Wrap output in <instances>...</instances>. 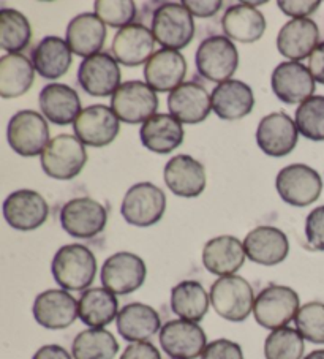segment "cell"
Returning <instances> with one entry per match:
<instances>
[{"instance_id": "1", "label": "cell", "mask_w": 324, "mask_h": 359, "mask_svg": "<svg viewBox=\"0 0 324 359\" xmlns=\"http://www.w3.org/2000/svg\"><path fill=\"white\" fill-rule=\"evenodd\" d=\"M54 280L67 292H86L97 274V259L90 249L68 244L55 252L51 263Z\"/></svg>"}, {"instance_id": "2", "label": "cell", "mask_w": 324, "mask_h": 359, "mask_svg": "<svg viewBox=\"0 0 324 359\" xmlns=\"http://www.w3.org/2000/svg\"><path fill=\"white\" fill-rule=\"evenodd\" d=\"M209 296L214 311L233 323L247 320L257 301L252 285L241 276L220 277L212 283Z\"/></svg>"}, {"instance_id": "3", "label": "cell", "mask_w": 324, "mask_h": 359, "mask_svg": "<svg viewBox=\"0 0 324 359\" xmlns=\"http://www.w3.org/2000/svg\"><path fill=\"white\" fill-rule=\"evenodd\" d=\"M301 299L295 290L285 285H269L257 296L253 317L259 326L276 331L296 320Z\"/></svg>"}, {"instance_id": "4", "label": "cell", "mask_w": 324, "mask_h": 359, "mask_svg": "<svg viewBox=\"0 0 324 359\" xmlns=\"http://www.w3.org/2000/svg\"><path fill=\"white\" fill-rule=\"evenodd\" d=\"M87 152L83 142L73 135H59L49 141L41 154V168L49 177L70 181L83 171Z\"/></svg>"}, {"instance_id": "5", "label": "cell", "mask_w": 324, "mask_h": 359, "mask_svg": "<svg viewBox=\"0 0 324 359\" xmlns=\"http://www.w3.org/2000/svg\"><path fill=\"white\" fill-rule=\"evenodd\" d=\"M152 34L165 49H184L195 35L193 15L182 4H165L152 16Z\"/></svg>"}, {"instance_id": "6", "label": "cell", "mask_w": 324, "mask_h": 359, "mask_svg": "<svg viewBox=\"0 0 324 359\" xmlns=\"http://www.w3.org/2000/svg\"><path fill=\"white\" fill-rule=\"evenodd\" d=\"M166 210V195L157 185L140 182L127 190L122 201V217L133 226L158 224Z\"/></svg>"}, {"instance_id": "7", "label": "cell", "mask_w": 324, "mask_h": 359, "mask_svg": "<svg viewBox=\"0 0 324 359\" xmlns=\"http://www.w3.org/2000/svg\"><path fill=\"white\" fill-rule=\"evenodd\" d=\"M239 65L238 49L228 36L215 35L205 39L196 51L199 75L214 83L229 81Z\"/></svg>"}, {"instance_id": "8", "label": "cell", "mask_w": 324, "mask_h": 359, "mask_svg": "<svg viewBox=\"0 0 324 359\" xmlns=\"http://www.w3.org/2000/svg\"><path fill=\"white\" fill-rule=\"evenodd\" d=\"M7 138L16 154L22 157H36L49 144V127L36 111L22 109L11 117Z\"/></svg>"}, {"instance_id": "9", "label": "cell", "mask_w": 324, "mask_h": 359, "mask_svg": "<svg viewBox=\"0 0 324 359\" xmlns=\"http://www.w3.org/2000/svg\"><path fill=\"white\" fill-rule=\"evenodd\" d=\"M108 212L102 203L89 196L74 198L60 210V225L67 234L78 239H90L102 233Z\"/></svg>"}, {"instance_id": "10", "label": "cell", "mask_w": 324, "mask_h": 359, "mask_svg": "<svg viewBox=\"0 0 324 359\" xmlns=\"http://www.w3.org/2000/svg\"><path fill=\"white\" fill-rule=\"evenodd\" d=\"M147 268L142 258L130 252H119L111 255L102 266L100 278L103 288L111 293L130 294L142 287L146 280Z\"/></svg>"}, {"instance_id": "11", "label": "cell", "mask_w": 324, "mask_h": 359, "mask_svg": "<svg viewBox=\"0 0 324 359\" xmlns=\"http://www.w3.org/2000/svg\"><path fill=\"white\" fill-rule=\"evenodd\" d=\"M276 189L285 203L296 208L310 206L320 198L323 181L318 172L307 165L285 166L276 179Z\"/></svg>"}, {"instance_id": "12", "label": "cell", "mask_w": 324, "mask_h": 359, "mask_svg": "<svg viewBox=\"0 0 324 359\" xmlns=\"http://www.w3.org/2000/svg\"><path fill=\"white\" fill-rule=\"evenodd\" d=\"M158 98L147 83L127 81L111 97V109L126 123L147 122L155 116Z\"/></svg>"}, {"instance_id": "13", "label": "cell", "mask_w": 324, "mask_h": 359, "mask_svg": "<svg viewBox=\"0 0 324 359\" xmlns=\"http://www.w3.org/2000/svg\"><path fill=\"white\" fill-rule=\"evenodd\" d=\"M160 345L173 359H196L208 346V337L201 326L187 320H171L161 326Z\"/></svg>"}, {"instance_id": "14", "label": "cell", "mask_w": 324, "mask_h": 359, "mask_svg": "<svg viewBox=\"0 0 324 359\" xmlns=\"http://www.w3.org/2000/svg\"><path fill=\"white\" fill-rule=\"evenodd\" d=\"M76 138L89 147H106L119 135V117L104 104H92L81 111L73 123Z\"/></svg>"}, {"instance_id": "15", "label": "cell", "mask_w": 324, "mask_h": 359, "mask_svg": "<svg viewBox=\"0 0 324 359\" xmlns=\"http://www.w3.org/2000/svg\"><path fill=\"white\" fill-rule=\"evenodd\" d=\"M49 206L35 190H18L4 203V217L7 224L20 231H34L45 224Z\"/></svg>"}, {"instance_id": "16", "label": "cell", "mask_w": 324, "mask_h": 359, "mask_svg": "<svg viewBox=\"0 0 324 359\" xmlns=\"http://www.w3.org/2000/svg\"><path fill=\"white\" fill-rule=\"evenodd\" d=\"M32 312L46 330H65L79 318V304L67 290H46L35 298Z\"/></svg>"}, {"instance_id": "17", "label": "cell", "mask_w": 324, "mask_h": 359, "mask_svg": "<svg viewBox=\"0 0 324 359\" xmlns=\"http://www.w3.org/2000/svg\"><path fill=\"white\" fill-rule=\"evenodd\" d=\"M78 83L92 97H108L121 88V70L117 60L100 53L81 62Z\"/></svg>"}, {"instance_id": "18", "label": "cell", "mask_w": 324, "mask_h": 359, "mask_svg": "<svg viewBox=\"0 0 324 359\" xmlns=\"http://www.w3.org/2000/svg\"><path fill=\"white\" fill-rule=\"evenodd\" d=\"M299 138L296 121L285 113L263 117L257 130L258 147L269 157H285L292 152Z\"/></svg>"}, {"instance_id": "19", "label": "cell", "mask_w": 324, "mask_h": 359, "mask_svg": "<svg viewBox=\"0 0 324 359\" xmlns=\"http://www.w3.org/2000/svg\"><path fill=\"white\" fill-rule=\"evenodd\" d=\"M274 94L278 100L288 104L304 103L313 97L315 79L310 70L299 62H282L272 72L271 78Z\"/></svg>"}, {"instance_id": "20", "label": "cell", "mask_w": 324, "mask_h": 359, "mask_svg": "<svg viewBox=\"0 0 324 359\" xmlns=\"http://www.w3.org/2000/svg\"><path fill=\"white\" fill-rule=\"evenodd\" d=\"M244 249L248 259L261 266H276L285 262L290 253L286 234L276 226H257L244 239Z\"/></svg>"}, {"instance_id": "21", "label": "cell", "mask_w": 324, "mask_h": 359, "mask_svg": "<svg viewBox=\"0 0 324 359\" xmlns=\"http://www.w3.org/2000/svg\"><path fill=\"white\" fill-rule=\"evenodd\" d=\"M155 36L152 30H149L142 24H130L121 29L113 40V54L117 62L126 67H138L147 64L152 57L155 48Z\"/></svg>"}, {"instance_id": "22", "label": "cell", "mask_w": 324, "mask_h": 359, "mask_svg": "<svg viewBox=\"0 0 324 359\" xmlns=\"http://www.w3.org/2000/svg\"><path fill=\"white\" fill-rule=\"evenodd\" d=\"M163 177L168 189L180 198H196L205 189V171L203 163L185 154L173 157L166 163Z\"/></svg>"}, {"instance_id": "23", "label": "cell", "mask_w": 324, "mask_h": 359, "mask_svg": "<svg viewBox=\"0 0 324 359\" xmlns=\"http://www.w3.org/2000/svg\"><path fill=\"white\" fill-rule=\"evenodd\" d=\"M168 109L173 117L184 123H199L212 109V98L201 84L182 83L168 97Z\"/></svg>"}, {"instance_id": "24", "label": "cell", "mask_w": 324, "mask_h": 359, "mask_svg": "<svg viewBox=\"0 0 324 359\" xmlns=\"http://www.w3.org/2000/svg\"><path fill=\"white\" fill-rule=\"evenodd\" d=\"M320 40V29L316 22L305 20H291L280 29L277 36V49L290 62L307 59L315 51Z\"/></svg>"}, {"instance_id": "25", "label": "cell", "mask_w": 324, "mask_h": 359, "mask_svg": "<svg viewBox=\"0 0 324 359\" xmlns=\"http://www.w3.org/2000/svg\"><path fill=\"white\" fill-rule=\"evenodd\" d=\"M245 257L244 243L228 234L210 239L203 249L204 268L220 277L234 276L244 266Z\"/></svg>"}, {"instance_id": "26", "label": "cell", "mask_w": 324, "mask_h": 359, "mask_svg": "<svg viewBox=\"0 0 324 359\" xmlns=\"http://www.w3.org/2000/svg\"><path fill=\"white\" fill-rule=\"evenodd\" d=\"M187 75L184 55L174 49H160L155 53L144 68L147 84L155 92H173L182 84Z\"/></svg>"}, {"instance_id": "27", "label": "cell", "mask_w": 324, "mask_h": 359, "mask_svg": "<svg viewBox=\"0 0 324 359\" xmlns=\"http://www.w3.org/2000/svg\"><path fill=\"white\" fill-rule=\"evenodd\" d=\"M212 109L223 121H239L252 113L255 95L248 84L229 79L212 90Z\"/></svg>"}, {"instance_id": "28", "label": "cell", "mask_w": 324, "mask_h": 359, "mask_svg": "<svg viewBox=\"0 0 324 359\" xmlns=\"http://www.w3.org/2000/svg\"><path fill=\"white\" fill-rule=\"evenodd\" d=\"M117 332L128 342H147L161 330L160 315L154 307L132 302L122 309L116 320Z\"/></svg>"}, {"instance_id": "29", "label": "cell", "mask_w": 324, "mask_h": 359, "mask_svg": "<svg viewBox=\"0 0 324 359\" xmlns=\"http://www.w3.org/2000/svg\"><path fill=\"white\" fill-rule=\"evenodd\" d=\"M40 109L46 119L55 126L74 123L81 114V100L78 92L67 84H48L40 92Z\"/></svg>"}, {"instance_id": "30", "label": "cell", "mask_w": 324, "mask_h": 359, "mask_svg": "<svg viewBox=\"0 0 324 359\" xmlns=\"http://www.w3.org/2000/svg\"><path fill=\"white\" fill-rule=\"evenodd\" d=\"M106 40L104 22L97 15L83 13L73 18L67 27V43L72 53L81 57L100 54Z\"/></svg>"}, {"instance_id": "31", "label": "cell", "mask_w": 324, "mask_h": 359, "mask_svg": "<svg viewBox=\"0 0 324 359\" xmlns=\"http://www.w3.org/2000/svg\"><path fill=\"white\" fill-rule=\"evenodd\" d=\"M222 26L225 34L236 41H258L266 32V18L250 2H241L229 7L223 15Z\"/></svg>"}, {"instance_id": "32", "label": "cell", "mask_w": 324, "mask_h": 359, "mask_svg": "<svg viewBox=\"0 0 324 359\" xmlns=\"http://www.w3.org/2000/svg\"><path fill=\"white\" fill-rule=\"evenodd\" d=\"M140 140L146 149L157 154H170L184 141V127L171 114H155L142 123Z\"/></svg>"}, {"instance_id": "33", "label": "cell", "mask_w": 324, "mask_h": 359, "mask_svg": "<svg viewBox=\"0 0 324 359\" xmlns=\"http://www.w3.org/2000/svg\"><path fill=\"white\" fill-rule=\"evenodd\" d=\"M32 64L40 76L58 79L72 65V49L60 36H46L32 51Z\"/></svg>"}, {"instance_id": "34", "label": "cell", "mask_w": 324, "mask_h": 359, "mask_svg": "<svg viewBox=\"0 0 324 359\" xmlns=\"http://www.w3.org/2000/svg\"><path fill=\"white\" fill-rule=\"evenodd\" d=\"M79 320L89 327H104L117 320L119 301L106 288H89L81 294Z\"/></svg>"}, {"instance_id": "35", "label": "cell", "mask_w": 324, "mask_h": 359, "mask_svg": "<svg viewBox=\"0 0 324 359\" xmlns=\"http://www.w3.org/2000/svg\"><path fill=\"white\" fill-rule=\"evenodd\" d=\"M35 78V67L26 55L7 54L0 57V95L18 98L29 92Z\"/></svg>"}, {"instance_id": "36", "label": "cell", "mask_w": 324, "mask_h": 359, "mask_svg": "<svg viewBox=\"0 0 324 359\" xmlns=\"http://www.w3.org/2000/svg\"><path fill=\"white\" fill-rule=\"evenodd\" d=\"M210 296L195 280H184L171 290V309L180 320L199 323L209 311Z\"/></svg>"}, {"instance_id": "37", "label": "cell", "mask_w": 324, "mask_h": 359, "mask_svg": "<svg viewBox=\"0 0 324 359\" xmlns=\"http://www.w3.org/2000/svg\"><path fill=\"white\" fill-rule=\"evenodd\" d=\"M119 351L116 337L104 327L81 331L73 340V359H114Z\"/></svg>"}, {"instance_id": "38", "label": "cell", "mask_w": 324, "mask_h": 359, "mask_svg": "<svg viewBox=\"0 0 324 359\" xmlns=\"http://www.w3.org/2000/svg\"><path fill=\"white\" fill-rule=\"evenodd\" d=\"M32 40V27L21 11L4 8L0 11V46L10 54H20Z\"/></svg>"}, {"instance_id": "39", "label": "cell", "mask_w": 324, "mask_h": 359, "mask_svg": "<svg viewBox=\"0 0 324 359\" xmlns=\"http://www.w3.org/2000/svg\"><path fill=\"white\" fill-rule=\"evenodd\" d=\"M301 332L292 327H280L264 340L266 359H302L305 342Z\"/></svg>"}, {"instance_id": "40", "label": "cell", "mask_w": 324, "mask_h": 359, "mask_svg": "<svg viewBox=\"0 0 324 359\" xmlns=\"http://www.w3.org/2000/svg\"><path fill=\"white\" fill-rule=\"evenodd\" d=\"M299 133L311 141H324V97L313 95L296 109Z\"/></svg>"}, {"instance_id": "41", "label": "cell", "mask_w": 324, "mask_h": 359, "mask_svg": "<svg viewBox=\"0 0 324 359\" xmlns=\"http://www.w3.org/2000/svg\"><path fill=\"white\" fill-rule=\"evenodd\" d=\"M296 330L311 344L324 345V302H307L296 315Z\"/></svg>"}, {"instance_id": "42", "label": "cell", "mask_w": 324, "mask_h": 359, "mask_svg": "<svg viewBox=\"0 0 324 359\" xmlns=\"http://www.w3.org/2000/svg\"><path fill=\"white\" fill-rule=\"evenodd\" d=\"M95 15L111 27H127L135 20L136 7L132 0H97Z\"/></svg>"}, {"instance_id": "43", "label": "cell", "mask_w": 324, "mask_h": 359, "mask_svg": "<svg viewBox=\"0 0 324 359\" xmlns=\"http://www.w3.org/2000/svg\"><path fill=\"white\" fill-rule=\"evenodd\" d=\"M305 238L313 250L324 252V206L311 210L305 220Z\"/></svg>"}, {"instance_id": "44", "label": "cell", "mask_w": 324, "mask_h": 359, "mask_svg": "<svg viewBox=\"0 0 324 359\" xmlns=\"http://www.w3.org/2000/svg\"><path fill=\"white\" fill-rule=\"evenodd\" d=\"M201 359H244V351L233 340L217 339L208 344Z\"/></svg>"}, {"instance_id": "45", "label": "cell", "mask_w": 324, "mask_h": 359, "mask_svg": "<svg viewBox=\"0 0 324 359\" xmlns=\"http://www.w3.org/2000/svg\"><path fill=\"white\" fill-rule=\"evenodd\" d=\"M320 4L318 0H278L277 2L278 8L292 20H305L307 16L313 15Z\"/></svg>"}, {"instance_id": "46", "label": "cell", "mask_w": 324, "mask_h": 359, "mask_svg": "<svg viewBox=\"0 0 324 359\" xmlns=\"http://www.w3.org/2000/svg\"><path fill=\"white\" fill-rule=\"evenodd\" d=\"M121 359H161V355L151 342H135L123 350Z\"/></svg>"}, {"instance_id": "47", "label": "cell", "mask_w": 324, "mask_h": 359, "mask_svg": "<svg viewBox=\"0 0 324 359\" xmlns=\"http://www.w3.org/2000/svg\"><path fill=\"white\" fill-rule=\"evenodd\" d=\"M182 5L190 11L191 15H195L198 18H210L222 8L220 0H203V2H196V0H185V2H182Z\"/></svg>"}, {"instance_id": "48", "label": "cell", "mask_w": 324, "mask_h": 359, "mask_svg": "<svg viewBox=\"0 0 324 359\" xmlns=\"http://www.w3.org/2000/svg\"><path fill=\"white\" fill-rule=\"evenodd\" d=\"M309 70L315 81L324 86V43L318 45L309 57Z\"/></svg>"}, {"instance_id": "49", "label": "cell", "mask_w": 324, "mask_h": 359, "mask_svg": "<svg viewBox=\"0 0 324 359\" xmlns=\"http://www.w3.org/2000/svg\"><path fill=\"white\" fill-rule=\"evenodd\" d=\"M32 359H73V356L64 348V346L53 344L43 345L41 348L35 351Z\"/></svg>"}, {"instance_id": "50", "label": "cell", "mask_w": 324, "mask_h": 359, "mask_svg": "<svg viewBox=\"0 0 324 359\" xmlns=\"http://www.w3.org/2000/svg\"><path fill=\"white\" fill-rule=\"evenodd\" d=\"M304 359H324V350H315L310 355L305 356Z\"/></svg>"}]
</instances>
